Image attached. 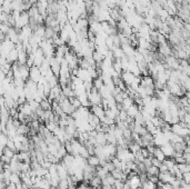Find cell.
Returning a JSON list of instances; mask_svg holds the SVG:
<instances>
[{
    "label": "cell",
    "instance_id": "obj_1",
    "mask_svg": "<svg viewBox=\"0 0 190 189\" xmlns=\"http://www.w3.org/2000/svg\"><path fill=\"white\" fill-rule=\"evenodd\" d=\"M33 66L35 67H40V65L42 64V61L45 60V55L40 48H37L36 50H33Z\"/></svg>",
    "mask_w": 190,
    "mask_h": 189
},
{
    "label": "cell",
    "instance_id": "obj_2",
    "mask_svg": "<svg viewBox=\"0 0 190 189\" xmlns=\"http://www.w3.org/2000/svg\"><path fill=\"white\" fill-rule=\"evenodd\" d=\"M49 59V66H50V70L52 71V74L55 75L56 77L59 76V72H60V61L57 59L56 57H51V58H48Z\"/></svg>",
    "mask_w": 190,
    "mask_h": 189
},
{
    "label": "cell",
    "instance_id": "obj_3",
    "mask_svg": "<svg viewBox=\"0 0 190 189\" xmlns=\"http://www.w3.org/2000/svg\"><path fill=\"white\" fill-rule=\"evenodd\" d=\"M41 78V72L39 70V67H35L33 66L30 69H29V79L33 80V83H38L39 79Z\"/></svg>",
    "mask_w": 190,
    "mask_h": 189
},
{
    "label": "cell",
    "instance_id": "obj_4",
    "mask_svg": "<svg viewBox=\"0 0 190 189\" xmlns=\"http://www.w3.org/2000/svg\"><path fill=\"white\" fill-rule=\"evenodd\" d=\"M158 179H159V181L162 182V184H171L176 178H175V176L171 175L169 171H167V172H159Z\"/></svg>",
    "mask_w": 190,
    "mask_h": 189
},
{
    "label": "cell",
    "instance_id": "obj_5",
    "mask_svg": "<svg viewBox=\"0 0 190 189\" xmlns=\"http://www.w3.org/2000/svg\"><path fill=\"white\" fill-rule=\"evenodd\" d=\"M134 77H136V76L131 74L130 71H122V72H121V75H120L121 80L124 81V83H125L127 87H129L130 85L132 83Z\"/></svg>",
    "mask_w": 190,
    "mask_h": 189
},
{
    "label": "cell",
    "instance_id": "obj_6",
    "mask_svg": "<svg viewBox=\"0 0 190 189\" xmlns=\"http://www.w3.org/2000/svg\"><path fill=\"white\" fill-rule=\"evenodd\" d=\"M140 86L146 88H155L153 78L151 76H142V77H140Z\"/></svg>",
    "mask_w": 190,
    "mask_h": 189
},
{
    "label": "cell",
    "instance_id": "obj_7",
    "mask_svg": "<svg viewBox=\"0 0 190 189\" xmlns=\"http://www.w3.org/2000/svg\"><path fill=\"white\" fill-rule=\"evenodd\" d=\"M159 148L161 149V151L163 152V155H165L166 157H168V158H171L172 155H173V152H175L171 143H165V145H162L161 147H159Z\"/></svg>",
    "mask_w": 190,
    "mask_h": 189
},
{
    "label": "cell",
    "instance_id": "obj_8",
    "mask_svg": "<svg viewBox=\"0 0 190 189\" xmlns=\"http://www.w3.org/2000/svg\"><path fill=\"white\" fill-rule=\"evenodd\" d=\"M18 54L19 51L16 49V48H12L11 50L8 52V55H7V57H6V59H7V61L9 62V64H14V62H17V60H18Z\"/></svg>",
    "mask_w": 190,
    "mask_h": 189
},
{
    "label": "cell",
    "instance_id": "obj_9",
    "mask_svg": "<svg viewBox=\"0 0 190 189\" xmlns=\"http://www.w3.org/2000/svg\"><path fill=\"white\" fill-rule=\"evenodd\" d=\"M89 110H90V112H92L95 116H97L99 119L105 116V109L102 108L101 105L100 106H91V108Z\"/></svg>",
    "mask_w": 190,
    "mask_h": 189
},
{
    "label": "cell",
    "instance_id": "obj_10",
    "mask_svg": "<svg viewBox=\"0 0 190 189\" xmlns=\"http://www.w3.org/2000/svg\"><path fill=\"white\" fill-rule=\"evenodd\" d=\"M87 121H88V124L90 125V127L95 129V127L98 126V125L100 124V119L98 118L97 116H95L92 112H90L88 115V118H87Z\"/></svg>",
    "mask_w": 190,
    "mask_h": 189
},
{
    "label": "cell",
    "instance_id": "obj_11",
    "mask_svg": "<svg viewBox=\"0 0 190 189\" xmlns=\"http://www.w3.org/2000/svg\"><path fill=\"white\" fill-rule=\"evenodd\" d=\"M126 111H127V115H128V117L132 118V119H134V117H136V116H137L140 112L138 106H137V105H134V104H132V105H131V106H130Z\"/></svg>",
    "mask_w": 190,
    "mask_h": 189
},
{
    "label": "cell",
    "instance_id": "obj_12",
    "mask_svg": "<svg viewBox=\"0 0 190 189\" xmlns=\"http://www.w3.org/2000/svg\"><path fill=\"white\" fill-rule=\"evenodd\" d=\"M86 160H87V164H88L89 166L93 167V168H97L98 166H100V159H99L96 155L89 156Z\"/></svg>",
    "mask_w": 190,
    "mask_h": 189
},
{
    "label": "cell",
    "instance_id": "obj_13",
    "mask_svg": "<svg viewBox=\"0 0 190 189\" xmlns=\"http://www.w3.org/2000/svg\"><path fill=\"white\" fill-rule=\"evenodd\" d=\"M27 58H28V54H27V51L26 50H20L18 54V60H17V62H18L20 66H23L26 65V62H27Z\"/></svg>",
    "mask_w": 190,
    "mask_h": 189
},
{
    "label": "cell",
    "instance_id": "obj_14",
    "mask_svg": "<svg viewBox=\"0 0 190 189\" xmlns=\"http://www.w3.org/2000/svg\"><path fill=\"white\" fill-rule=\"evenodd\" d=\"M95 139H96V145H99V146H105V145L107 143L106 135H105V133H97V135H96Z\"/></svg>",
    "mask_w": 190,
    "mask_h": 189
},
{
    "label": "cell",
    "instance_id": "obj_15",
    "mask_svg": "<svg viewBox=\"0 0 190 189\" xmlns=\"http://www.w3.org/2000/svg\"><path fill=\"white\" fill-rule=\"evenodd\" d=\"M152 156L155 157L156 159H158L159 161H161V162L163 161L166 158H167V157L163 155V152L161 151V149H160L159 147L155 148V150H153V152H152Z\"/></svg>",
    "mask_w": 190,
    "mask_h": 189
},
{
    "label": "cell",
    "instance_id": "obj_16",
    "mask_svg": "<svg viewBox=\"0 0 190 189\" xmlns=\"http://www.w3.org/2000/svg\"><path fill=\"white\" fill-rule=\"evenodd\" d=\"M39 107H40L43 111L51 110V101L48 98H45V99H42L41 101L39 102Z\"/></svg>",
    "mask_w": 190,
    "mask_h": 189
},
{
    "label": "cell",
    "instance_id": "obj_17",
    "mask_svg": "<svg viewBox=\"0 0 190 189\" xmlns=\"http://www.w3.org/2000/svg\"><path fill=\"white\" fill-rule=\"evenodd\" d=\"M115 180L116 179H115V178L110 175V172H109L105 178L101 179V186H112L113 182H115Z\"/></svg>",
    "mask_w": 190,
    "mask_h": 189
},
{
    "label": "cell",
    "instance_id": "obj_18",
    "mask_svg": "<svg viewBox=\"0 0 190 189\" xmlns=\"http://www.w3.org/2000/svg\"><path fill=\"white\" fill-rule=\"evenodd\" d=\"M29 126L27 124H20L18 128H17V134L18 135H25V136H27L29 134Z\"/></svg>",
    "mask_w": 190,
    "mask_h": 189
},
{
    "label": "cell",
    "instance_id": "obj_19",
    "mask_svg": "<svg viewBox=\"0 0 190 189\" xmlns=\"http://www.w3.org/2000/svg\"><path fill=\"white\" fill-rule=\"evenodd\" d=\"M9 181L11 184L17 185L19 182H21V178H20V172H11L9 178Z\"/></svg>",
    "mask_w": 190,
    "mask_h": 189
},
{
    "label": "cell",
    "instance_id": "obj_20",
    "mask_svg": "<svg viewBox=\"0 0 190 189\" xmlns=\"http://www.w3.org/2000/svg\"><path fill=\"white\" fill-rule=\"evenodd\" d=\"M147 176H158L159 175V168L156 166H150L146 169Z\"/></svg>",
    "mask_w": 190,
    "mask_h": 189
},
{
    "label": "cell",
    "instance_id": "obj_21",
    "mask_svg": "<svg viewBox=\"0 0 190 189\" xmlns=\"http://www.w3.org/2000/svg\"><path fill=\"white\" fill-rule=\"evenodd\" d=\"M178 167V169L182 172V174H185V172H189L190 171V165L189 164H187V162H183V164H178L177 165Z\"/></svg>",
    "mask_w": 190,
    "mask_h": 189
},
{
    "label": "cell",
    "instance_id": "obj_22",
    "mask_svg": "<svg viewBox=\"0 0 190 189\" xmlns=\"http://www.w3.org/2000/svg\"><path fill=\"white\" fill-rule=\"evenodd\" d=\"M8 140H9L8 136H7L6 134H4V133H1V134H0V147H1V148H6V146H7V143H8Z\"/></svg>",
    "mask_w": 190,
    "mask_h": 189
},
{
    "label": "cell",
    "instance_id": "obj_23",
    "mask_svg": "<svg viewBox=\"0 0 190 189\" xmlns=\"http://www.w3.org/2000/svg\"><path fill=\"white\" fill-rule=\"evenodd\" d=\"M141 187L144 189H157V185L149 181V180H146L141 184Z\"/></svg>",
    "mask_w": 190,
    "mask_h": 189
},
{
    "label": "cell",
    "instance_id": "obj_24",
    "mask_svg": "<svg viewBox=\"0 0 190 189\" xmlns=\"http://www.w3.org/2000/svg\"><path fill=\"white\" fill-rule=\"evenodd\" d=\"M162 164H165V165H166V166H167V168H168V171L170 170V169H171L172 167L175 166V165H176V162H175V160H173V159H172V158H166V159H165V160H163V161H162Z\"/></svg>",
    "mask_w": 190,
    "mask_h": 189
},
{
    "label": "cell",
    "instance_id": "obj_25",
    "mask_svg": "<svg viewBox=\"0 0 190 189\" xmlns=\"http://www.w3.org/2000/svg\"><path fill=\"white\" fill-rule=\"evenodd\" d=\"M110 175L115 178V179H119V180H121V177H122V175H124V172L120 170V169H113V170L110 172Z\"/></svg>",
    "mask_w": 190,
    "mask_h": 189
},
{
    "label": "cell",
    "instance_id": "obj_26",
    "mask_svg": "<svg viewBox=\"0 0 190 189\" xmlns=\"http://www.w3.org/2000/svg\"><path fill=\"white\" fill-rule=\"evenodd\" d=\"M57 188L58 189H68V181H67V179H60Z\"/></svg>",
    "mask_w": 190,
    "mask_h": 189
},
{
    "label": "cell",
    "instance_id": "obj_27",
    "mask_svg": "<svg viewBox=\"0 0 190 189\" xmlns=\"http://www.w3.org/2000/svg\"><path fill=\"white\" fill-rule=\"evenodd\" d=\"M124 185H125L124 181H121V180H119V179H116L112 186H113V188L115 189H122L124 188Z\"/></svg>",
    "mask_w": 190,
    "mask_h": 189
},
{
    "label": "cell",
    "instance_id": "obj_28",
    "mask_svg": "<svg viewBox=\"0 0 190 189\" xmlns=\"http://www.w3.org/2000/svg\"><path fill=\"white\" fill-rule=\"evenodd\" d=\"M4 155H5V156H7L8 157V158H10V159H11V158H12V157L14 156V152L12 151V150H11V149H9V148H4Z\"/></svg>",
    "mask_w": 190,
    "mask_h": 189
},
{
    "label": "cell",
    "instance_id": "obj_29",
    "mask_svg": "<svg viewBox=\"0 0 190 189\" xmlns=\"http://www.w3.org/2000/svg\"><path fill=\"white\" fill-rule=\"evenodd\" d=\"M182 180L185 181L186 184H190V171L182 174Z\"/></svg>",
    "mask_w": 190,
    "mask_h": 189
},
{
    "label": "cell",
    "instance_id": "obj_30",
    "mask_svg": "<svg viewBox=\"0 0 190 189\" xmlns=\"http://www.w3.org/2000/svg\"><path fill=\"white\" fill-rule=\"evenodd\" d=\"M147 179H148L149 181L153 182V184H156V185H157V182L159 181V179H158V176H147Z\"/></svg>",
    "mask_w": 190,
    "mask_h": 189
},
{
    "label": "cell",
    "instance_id": "obj_31",
    "mask_svg": "<svg viewBox=\"0 0 190 189\" xmlns=\"http://www.w3.org/2000/svg\"><path fill=\"white\" fill-rule=\"evenodd\" d=\"M160 164H161V161H159V160H158V159H156L155 157H152V158H151V166L159 167V166H160Z\"/></svg>",
    "mask_w": 190,
    "mask_h": 189
},
{
    "label": "cell",
    "instance_id": "obj_32",
    "mask_svg": "<svg viewBox=\"0 0 190 189\" xmlns=\"http://www.w3.org/2000/svg\"><path fill=\"white\" fill-rule=\"evenodd\" d=\"M159 168V172H167L168 171V168H167V166L165 165V164H160V166L158 167Z\"/></svg>",
    "mask_w": 190,
    "mask_h": 189
},
{
    "label": "cell",
    "instance_id": "obj_33",
    "mask_svg": "<svg viewBox=\"0 0 190 189\" xmlns=\"http://www.w3.org/2000/svg\"><path fill=\"white\" fill-rule=\"evenodd\" d=\"M5 79H6V74L4 71L0 70V83H2V81H4Z\"/></svg>",
    "mask_w": 190,
    "mask_h": 189
},
{
    "label": "cell",
    "instance_id": "obj_34",
    "mask_svg": "<svg viewBox=\"0 0 190 189\" xmlns=\"http://www.w3.org/2000/svg\"><path fill=\"white\" fill-rule=\"evenodd\" d=\"M2 154H4V148L0 147V157L2 156Z\"/></svg>",
    "mask_w": 190,
    "mask_h": 189
},
{
    "label": "cell",
    "instance_id": "obj_35",
    "mask_svg": "<svg viewBox=\"0 0 190 189\" xmlns=\"http://www.w3.org/2000/svg\"><path fill=\"white\" fill-rule=\"evenodd\" d=\"M2 133V126H1V122H0V134Z\"/></svg>",
    "mask_w": 190,
    "mask_h": 189
},
{
    "label": "cell",
    "instance_id": "obj_36",
    "mask_svg": "<svg viewBox=\"0 0 190 189\" xmlns=\"http://www.w3.org/2000/svg\"><path fill=\"white\" fill-rule=\"evenodd\" d=\"M137 189H144V188H142V187H139V188H137Z\"/></svg>",
    "mask_w": 190,
    "mask_h": 189
}]
</instances>
